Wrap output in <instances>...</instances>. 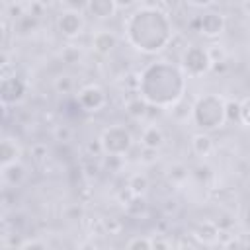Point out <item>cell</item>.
<instances>
[{
  "instance_id": "6da1fadb",
  "label": "cell",
  "mask_w": 250,
  "mask_h": 250,
  "mask_svg": "<svg viewBox=\"0 0 250 250\" xmlns=\"http://www.w3.org/2000/svg\"><path fill=\"white\" fill-rule=\"evenodd\" d=\"M127 41L141 53H158L172 39V23L156 4L137 8L125 21Z\"/></svg>"
},
{
  "instance_id": "7a4b0ae2",
  "label": "cell",
  "mask_w": 250,
  "mask_h": 250,
  "mask_svg": "<svg viewBox=\"0 0 250 250\" xmlns=\"http://www.w3.org/2000/svg\"><path fill=\"white\" fill-rule=\"evenodd\" d=\"M139 94L141 98L158 109H170L184 98L186 76L182 68L168 62H152L141 74Z\"/></svg>"
},
{
  "instance_id": "3957f363",
  "label": "cell",
  "mask_w": 250,
  "mask_h": 250,
  "mask_svg": "<svg viewBox=\"0 0 250 250\" xmlns=\"http://www.w3.org/2000/svg\"><path fill=\"white\" fill-rule=\"evenodd\" d=\"M191 117H193V123L201 129V133L223 127V123L227 121L225 100L221 96H215V94L201 96L193 104V115Z\"/></svg>"
},
{
  "instance_id": "277c9868",
  "label": "cell",
  "mask_w": 250,
  "mask_h": 250,
  "mask_svg": "<svg viewBox=\"0 0 250 250\" xmlns=\"http://www.w3.org/2000/svg\"><path fill=\"white\" fill-rule=\"evenodd\" d=\"M209 70H211V59H209L207 47L191 45L182 53V72L184 74H188L191 78H199Z\"/></svg>"
},
{
  "instance_id": "5b68a950",
  "label": "cell",
  "mask_w": 250,
  "mask_h": 250,
  "mask_svg": "<svg viewBox=\"0 0 250 250\" xmlns=\"http://www.w3.org/2000/svg\"><path fill=\"white\" fill-rule=\"evenodd\" d=\"M102 146H104V156L105 154H113V156H123L131 145H133V137L129 133V129H125L123 125H113V127H107L102 137Z\"/></svg>"
},
{
  "instance_id": "8992f818",
  "label": "cell",
  "mask_w": 250,
  "mask_h": 250,
  "mask_svg": "<svg viewBox=\"0 0 250 250\" xmlns=\"http://www.w3.org/2000/svg\"><path fill=\"white\" fill-rule=\"evenodd\" d=\"M76 104L84 109V111H90V113H96L100 111L105 104H107V96H105V90L98 84H88L84 86L78 96H76Z\"/></svg>"
},
{
  "instance_id": "52a82bcc",
  "label": "cell",
  "mask_w": 250,
  "mask_h": 250,
  "mask_svg": "<svg viewBox=\"0 0 250 250\" xmlns=\"http://www.w3.org/2000/svg\"><path fill=\"white\" fill-rule=\"evenodd\" d=\"M57 29L66 39L78 37L82 33V29H84V16H82V12L70 10V8L62 10L59 14V18H57Z\"/></svg>"
},
{
  "instance_id": "ba28073f",
  "label": "cell",
  "mask_w": 250,
  "mask_h": 250,
  "mask_svg": "<svg viewBox=\"0 0 250 250\" xmlns=\"http://www.w3.org/2000/svg\"><path fill=\"white\" fill-rule=\"evenodd\" d=\"M25 82L20 78V76H8V78H2V84H0V102L4 107L8 105H14V104H20L23 98H25Z\"/></svg>"
},
{
  "instance_id": "9c48e42d",
  "label": "cell",
  "mask_w": 250,
  "mask_h": 250,
  "mask_svg": "<svg viewBox=\"0 0 250 250\" xmlns=\"http://www.w3.org/2000/svg\"><path fill=\"white\" fill-rule=\"evenodd\" d=\"M225 27H227V20L221 12L209 10V12H203L199 16V33L209 37V39L219 37L225 31Z\"/></svg>"
},
{
  "instance_id": "30bf717a",
  "label": "cell",
  "mask_w": 250,
  "mask_h": 250,
  "mask_svg": "<svg viewBox=\"0 0 250 250\" xmlns=\"http://www.w3.org/2000/svg\"><path fill=\"white\" fill-rule=\"evenodd\" d=\"M193 238L205 246H213L219 242V227L215 221H201L193 227Z\"/></svg>"
},
{
  "instance_id": "8fae6325",
  "label": "cell",
  "mask_w": 250,
  "mask_h": 250,
  "mask_svg": "<svg viewBox=\"0 0 250 250\" xmlns=\"http://www.w3.org/2000/svg\"><path fill=\"white\" fill-rule=\"evenodd\" d=\"M20 156H21V148H20L18 141L12 137H4L0 143V166L2 168L12 166V164L20 162Z\"/></svg>"
},
{
  "instance_id": "7c38bea8",
  "label": "cell",
  "mask_w": 250,
  "mask_h": 250,
  "mask_svg": "<svg viewBox=\"0 0 250 250\" xmlns=\"http://www.w3.org/2000/svg\"><path fill=\"white\" fill-rule=\"evenodd\" d=\"M92 47L100 55H109L117 47V35L109 29H100L92 37Z\"/></svg>"
},
{
  "instance_id": "4fadbf2b",
  "label": "cell",
  "mask_w": 250,
  "mask_h": 250,
  "mask_svg": "<svg viewBox=\"0 0 250 250\" xmlns=\"http://www.w3.org/2000/svg\"><path fill=\"white\" fill-rule=\"evenodd\" d=\"M86 10L98 20H107L115 16L117 6H115V0H90Z\"/></svg>"
},
{
  "instance_id": "5bb4252c",
  "label": "cell",
  "mask_w": 250,
  "mask_h": 250,
  "mask_svg": "<svg viewBox=\"0 0 250 250\" xmlns=\"http://www.w3.org/2000/svg\"><path fill=\"white\" fill-rule=\"evenodd\" d=\"M141 145L145 148H154L158 150L164 145V133L158 125H146L141 133Z\"/></svg>"
},
{
  "instance_id": "9a60e30c",
  "label": "cell",
  "mask_w": 250,
  "mask_h": 250,
  "mask_svg": "<svg viewBox=\"0 0 250 250\" xmlns=\"http://www.w3.org/2000/svg\"><path fill=\"white\" fill-rule=\"evenodd\" d=\"M213 148H215V143H213V139L207 133H195L191 137V150L197 156L205 158V156H209L213 152Z\"/></svg>"
},
{
  "instance_id": "2e32d148",
  "label": "cell",
  "mask_w": 250,
  "mask_h": 250,
  "mask_svg": "<svg viewBox=\"0 0 250 250\" xmlns=\"http://www.w3.org/2000/svg\"><path fill=\"white\" fill-rule=\"evenodd\" d=\"M148 109H150V105L141 96H135V98L127 100V104H125V111L133 119H145L148 115Z\"/></svg>"
},
{
  "instance_id": "e0dca14e",
  "label": "cell",
  "mask_w": 250,
  "mask_h": 250,
  "mask_svg": "<svg viewBox=\"0 0 250 250\" xmlns=\"http://www.w3.org/2000/svg\"><path fill=\"white\" fill-rule=\"evenodd\" d=\"M23 178H25V168H23L20 162L2 168V180H4L8 186H12V188L20 186V184L23 182Z\"/></svg>"
},
{
  "instance_id": "ac0fdd59",
  "label": "cell",
  "mask_w": 250,
  "mask_h": 250,
  "mask_svg": "<svg viewBox=\"0 0 250 250\" xmlns=\"http://www.w3.org/2000/svg\"><path fill=\"white\" fill-rule=\"evenodd\" d=\"M123 207H125V213L129 217H143L148 211V203H146L145 195H133Z\"/></svg>"
},
{
  "instance_id": "d6986e66",
  "label": "cell",
  "mask_w": 250,
  "mask_h": 250,
  "mask_svg": "<svg viewBox=\"0 0 250 250\" xmlns=\"http://www.w3.org/2000/svg\"><path fill=\"white\" fill-rule=\"evenodd\" d=\"M127 188H129V191L133 195H145L148 191V188H150V182H148V178L145 174H133L129 178V182H127Z\"/></svg>"
},
{
  "instance_id": "ffe728a7",
  "label": "cell",
  "mask_w": 250,
  "mask_h": 250,
  "mask_svg": "<svg viewBox=\"0 0 250 250\" xmlns=\"http://www.w3.org/2000/svg\"><path fill=\"white\" fill-rule=\"evenodd\" d=\"M39 25V18L31 16V14H25L21 16L18 21H14V31L21 33V35H27V33H33Z\"/></svg>"
},
{
  "instance_id": "44dd1931",
  "label": "cell",
  "mask_w": 250,
  "mask_h": 250,
  "mask_svg": "<svg viewBox=\"0 0 250 250\" xmlns=\"http://www.w3.org/2000/svg\"><path fill=\"white\" fill-rule=\"evenodd\" d=\"M168 111L172 113V117H174V119H178V121H188V117H189V115H193V105L182 98V100H180V102H176Z\"/></svg>"
},
{
  "instance_id": "7402d4cb",
  "label": "cell",
  "mask_w": 250,
  "mask_h": 250,
  "mask_svg": "<svg viewBox=\"0 0 250 250\" xmlns=\"http://www.w3.org/2000/svg\"><path fill=\"white\" fill-rule=\"evenodd\" d=\"M53 88H55V92H59V94H70L72 88H74V80H72L70 74H61V76L55 78Z\"/></svg>"
},
{
  "instance_id": "603a6c76",
  "label": "cell",
  "mask_w": 250,
  "mask_h": 250,
  "mask_svg": "<svg viewBox=\"0 0 250 250\" xmlns=\"http://www.w3.org/2000/svg\"><path fill=\"white\" fill-rule=\"evenodd\" d=\"M61 59H62V62H66V64H76V62H80V59H82V51H80L76 45H66V47L61 51Z\"/></svg>"
},
{
  "instance_id": "cb8c5ba5",
  "label": "cell",
  "mask_w": 250,
  "mask_h": 250,
  "mask_svg": "<svg viewBox=\"0 0 250 250\" xmlns=\"http://www.w3.org/2000/svg\"><path fill=\"white\" fill-rule=\"evenodd\" d=\"M225 115H227V121H238L240 123V102L227 100L225 102Z\"/></svg>"
},
{
  "instance_id": "d4e9b609",
  "label": "cell",
  "mask_w": 250,
  "mask_h": 250,
  "mask_svg": "<svg viewBox=\"0 0 250 250\" xmlns=\"http://www.w3.org/2000/svg\"><path fill=\"white\" fill-rule=\"evenodd\" d=\"M102 227H104V234H119L123 230V223L115 217L102 219Z\"/></svg>"
},
{
  "instance_id": "484cf974",
  "label": "cell",
  "mask_w": 250,
  "mask_h": 250,
  "mask_svg": "<svg viewBox=\"0 0 250 250\" xmlns=\"http://www.w3.org/2000/svg\"><path fill=\"white\" fill-rule=\"evenodd\" d=\"M53 137H55L57 143L66 145V143L72 139V129H70L68 125H55V129H53Z\"/></svg>"
},
{
  "instance_id": "4316f807",
  "label": "cell",
  "mask_w": 250,
  "mask_h": 250,
  "mask_svg": "<svg viewBox=\"0 0 250 250\" xmlns=\"http://www.w3.org/2000/svg\"><path fill=\"white\" fill-rule=\"evenodd\" d=\"M127 250H152V240L146 236H135L129 240Z\"/></svg>"
},
{
  "instance_id": "83f0119b",
  "label": "cell",
  "mask_w": 250,
  "mask_h": 250,
  "mask_svg": "<svg viewBox=\"0 0 250 250\" xmlns=\"http://www.w3.org/2000/svg\"><path fill=\"white\" fill-rule=\"evenodd\" d=\"M207 53H209V59H211V64L215 62H223L227 61V53L223 49V45H209L207 47Z\"/></svg>"
},
{
  "instance_id": "f1b7e54d",
  "label": "cell",
  "mask_w": 250,
  "mask_h": 250,
  "mask_svg": "<svg viewBox=\"0 0 250 250\" xmlns=\"http://www.w3.org/2000/svg\"><path fill=\"white\" fill-rule=\"evenodd\" d=\"M168 178H170V182H182L188 178V168L184 164H174L168 172Z\"/></svg>"
},
{
  "instance_id": "f546056e",
  "label": "cell",
  "mask_w": 250,
  "mask_h": 250,
  "mask_svg": "<svg viewBox=\"0 0 250 250\" xmlns=\"http://www.w3.org/2000/svg\"><path fill=\"white\" fill-rule=\"evenodd\" d=\"M47 154H49V148H47L45 143H35V145L31 146V158H33L35 162H43V160L47 158Z\"/></svg>"
},
{
  "instance_id": "4dcf8cb0",
  "label": "cell",
  "mask_w": 250,
  "mask_h": 250,
  "mask_svg": "<svg viewBox=\"0 0 250 250\" xmlns=\"http://www.w3.org/2000/svg\"><path fill=\"white\" fill-rule=\"evenodd\" d=\"M86 152H88V156H104V146H102V141H100V139L88 141V145H86Z\"/></svg>"
},
{
  "instance_id": "1f68e13d",
  "label": "cell",
  "mask_w": 250,
  "mask_h": 250,
  "mask_svg": "<svg viewBox=\"0 0 250 250\" xmlns=\"http://www.w3.org/2000/svg\"><path fill=\"white\" fill-rule=\"evenodd\" d=\"M121 164H123V156H113V154L104 156V168H107V170H119Z\"/></svg>"
},
{
  "instance_id": "d6a6232c",
  "label": "cell",
  "mask_w": 250,
  "mask_h": 250,
  "mask_svg": "<svg viewBox=\"0 0 250 250\" xmlns=\"http://www.w3.org/2000/svg\"><path fill=\"white\" fill-rule=\"evenodd\" d=\"M223 250H248L242 236H232L227 244H223Z\"/></svg>"
},
{
  "instance_id": "836d02e7",
  "label": "cell",
  "mask_w": 250,
  "mask_h": 250,
  "mask_svg": "<svg viewBox=\"0 0 250 250\" xmlns=\"http://www.w3.org/2000/svg\"><path fill=\"white\" fill-rule=\"evenodd\" d=\"M240 123L250 127V98H244L240 102Z\"/></svg>"
},
{
  "instance_id": "e575fe53",
  "label": "cell",
  "mask_w": 250,
  "mask_h": 250,
  "mask_svg": "<svg viewBox=\"0 0 250 250\" xmlns=\"http://www.w3.org/2000/svg\"><path fill=\"white\" fill-rule=\"evenodd\" d=\"M150 240H152V250H174L172 244H170V240L164 238V236H154Z\"/></svg>"
},
{
  "instance_id": "d590c367",
  "label": "cell",
  "mask_w": 250,
  "mask_h": 250,
  "mask_svg": "<svg viewBox=\"0 0 250 250\" xmlns=\"http://www.w3.org/2000/svg\"><path fill=\"white\" fill-rule=\"evenodd\" d=\"M156 154H158V150H154V148H145V146H143V150H141V162L150 164V162L156 160Z\"/></svg>"
},
{
  "instance_id": "8d00e7d4",
  "label": "cell",
  "mask_w": 250,
  "mask_h": 250,
  "mask_svg": "<svg viewBox=\"0 0 250 250\" xmlns=\"http://www.w3.org/2000/svg\"><path fill=\"white\" fill-rule=\"evenodd\" d=\"M20 250H47V246L43 242H39V240H27V242L21 244Z\"/></svg>"
},
{
  "instance_id": "74e56055",
  "label": "cell",
  "mask_w": 250,
  "mask_h": 250,
  "mask_svg": "<svg viewBox=\"0 0 250 250\" xmlns=\"http://www.w3.org/2000/svg\"><path fill=\"white\" fill-rule=\"evenodd\" d=\"M82 215H84V211H82V207H78V205H74V207H70V209L66 211V219H70V221H80Z\"/></svg>"
},
{
  "instance_id": "f35d334b",
  "label": "cell",
  "mask_w": 250,
  "mask_h": 250,
  "mask_svg": "<svg viewBox=\"0 0 250 250\" xmlns=\"http://www.w3.org/2000/svg\"><path fill=\"white\" fill-rule=\"evenodd\" d=\"M164 211H166L168 215H170V213H176V211H178V201H176V199H166Z\"/></svg>"
},
{
  "instance_id": "ab89813d",
  "label": "cell",
  "mask_w": 250,
  "mask_h": 250,
  "mask_svg": "<svg viewBox=\"0 0 250 250\" xmlns=\"http://www.w3.org/2000/svg\"><path fill=\"white\" fill-rule=\"evenodd\" d=\"M211 70L213 72H225L227 70V61H223V62H215V64H211Z\"/></svg>"
},
{
  "instance_id": "60d3db41",
  "label": "cell",
  "mask_w": 250,
  "mask_h": 250,
  "mask_svg": "<svg viewBox=\"0 0 250 250\" xmlns=\"http://www.w3.org/2000/svg\"><path fill=\"white\" fill-rule=\"evenodd\" d=\"M78 250H98V246H96L94 242H82V244L78 246Z\"/></svg>"
},
{
  "instance_id": "b9f144b4",
  "label": "cell",
  "mask_w": 250,
  "mask_h": 250,
  "mask_svg": "<svg viewBox=\"0 0 250 250\" xmlns=\"http://www.w3.org/2000/svg\"><path fill=\"white\" fill-rule=\"evenodd\" d=\"M84 170H86V174H88V176H96V174H98V170H100V168H98V166H96V164H94V166H92V164H90V166H84Z\"/></svg>"
},
{
  "instance_id": "7bdbcfd3",
  "label": "cell",
  "mask_w": 250,
  "mask_h": 250,
  "mask_svg": "<svg viewBox=\"0 0 250 250\" xmlns=\"http://www.w3.org/2000/svg\"><path fill=\"white\" fill-rule=\"evenodd\" d=\"M240 8H242V12H244L246 16H250V2H242Z\"/></svg>"
},
{
  "instance_id": "ee69618b",
  "label": "cell",
  "mask_w": 250,
  "mask_h": 250,
  "mask_svg": "<svg viewBox=\"0 0 250 250\" xmlns=\"http://www.w3.org/2000/svg\"><path fill=\"white\" fill-rule=\"evenodd\" d=\"M174 250H189V248H184V246H178V248H174Z\"/></svg>"
},
{
  "instance_id": "f6af8a7d",
  "label": "cell",
  "mask_w": 250,
  "mask_h": 250,
  "mask_svg": "<svg viewBox=\"0 0 250 250\" xmlns=\"http://www.w3.org/2000/svg\"><path fill=\"white\" fill-rule=\"evenodd\" d=\"M248 47H250V43H248Z\"/></svg>"
}]
</instances>
